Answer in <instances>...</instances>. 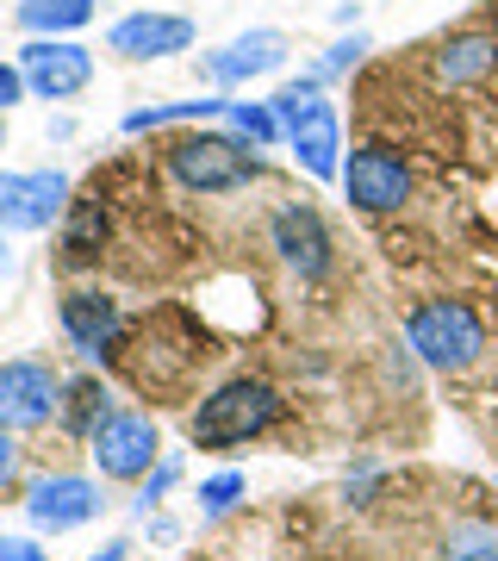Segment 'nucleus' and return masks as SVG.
<instances>
[{"instance_id": "1", "label": "nucleus", "mask_w": 498, "mask_h": 561, "mask_svg": "<svg viewBox=\"0 0 498 561\" xmlns=\"http://www.w3.org/2000/svg\"><path fill=\"white\" fill-rule=\"evenodd\" d=\"M280 419V400L268 381H231L194 412V443L199 449H224V443H250Z\"/></svg>"}, {"instance_id": "2", "label": "nucleus", "mask_w": 498, "mask_h": 561, "mask_svg": "<svg viewBox=\"0 0 498 561\" xmlns=\"http://www.w3.org/2000/svg\"><path fill=\"white\" fill-rule=\"evenodd\" d=\"M412 350L430 368H467L486 350V331H479V319L461 300H430L412 312Z\"/></svg>"}, {"instance_id": "3", "label": "nucleus", "mask_w": 498, "mask_h": 561, "mask_svg": "<svg viewBox=\"0 0 498 561\" xmlns=\"http://www.w3.org/2000/svg\"><path fill=\"white\" fill-rule=\"evenodd\" d=\"M69 206V175L57 169H0V231H44Z\"/></svg>"}, {"instance_id": "4", "label": "nucleus", "mask_w": 498, "mask_h": 561, "mask_svg": "<svg viewBox=\"0 0 498 561\" xmlns=\"http://www.w3.org/2000/svg\"><path fill=\"white\" fill-rule=\"evenodd\" d=\"M175 175L199 194H231V187H250L256 181V157L231 138H181L175 144Z\"/></svg>"}, {"instance_id": "5", "label": "nucleus", "mask_w": 498, "mask_h": 561, "mask_svg": "<svg viewBox=\"0 0 498 561\" xmlns=\"http://www.w3.org/2000/svg\"><path fill=\"white\" fill-rule=\"evenodd\" d=\"M20 76H25L32 94H44V101H69V94H81V88L94 81V57L69 38H32L20 50Z\"/></svg>"}, {"instance_id": "6", "label": "nucleus", "mask_w": 498, "mask_h": 561, "mask_svg": "<svg viewBox=\"0 0 498 561\" xmlns=\"http://www.w3.org/2000/svg\"><path fill=\"white\" fill-rule=\"evenodd\" d=\"M57 375L44 362H0V424L7 431H38L57 412Z\"/></svg>"}, {"instance_id": "7", "label": "nucleus", "mask_w": 498, "mask_h": 561, "mask_svg": "<svg viewBox=\"0 0 498 561\" xmlns=\"http://www.w3.org/2000/svg\"><path fill=\"white\" fill-rule=\"evenodd\" d=\"M343 187H349V201H356L361 213H393V206L412 201V169H405L386 144H368V150L349 157Z\"/></svg>"}, {"instance_id": "8", "label": "nucleus", "mask_w": 498, "mask_h": 561, "mask_svg": "<svg viewBox=\"0 0 498 561\" xmlns=\"http://www.w3.org/2000/svg\"><path fill=\"white\" fill-rule=\"evenodd\" d=\"M94 461H100V474H113V481L143 474V468L157 461V424L143 419V412H113V419H100Z\"/></svg>"}, {"instance_id": "9", "label": "nucleus", "mask_w": 498, "mask_h": 561, "mask_svg": "<svg viewBox=\"0 0 498 561\" xmlns=\"http://www.w3.org/2000/svg\"><path fill=\"white\" fill-rule=\"evenodd\" d=\"M25 512H32V524L38 530H76V524H88L100 512V486L81 481V474H44V481H32V493H25Z\"/></svg>"}, {"instance_id": "10", "label": "nucleus", "mask_w": 498, "mask_h": 561, "mask_svg": "<svg viewBox=\"0 0 498 561\" xmlns=\"http://www.w3.org/2000/svg\"><path fill=\"white\" fill-rule=\"evenodd\" d=\"M275 250L287 268H299L305 280H319L324 268H331V231H324V219L312 213V206H287L275 219Z\"/></svg>"}, {"instance_id": "11", "label": "nucleus", "mask_w": 498, "mask_h": 561, "mask_svg": "<svg viewBox=\"0 0 498 561\" xmlns=\"http://www.w3.org/2000/svg\"><path fill=\"white\" fill-rule=\"evenodd\" d=\"M113 50L119 57H175L194 44V20H181V13H131V20L113 25Z\"/></svg>"}, {"instance_id": "12", "label": "nucleus", "mask_w": 498, "mask_h": 561, "mask_svg": "<svg viewBox=\"0 0 498 561\" xmlns=\"http://www.w3.org/2000/svg\"><path fill=\"white\" fill-rule=\"evenodd\" d=\"M62 331L76 337L81 356H106V350L119 343L125 319H119V306L106 300V294H69V300H62Z\"/></svg>"}, {"instance_id": "13", "label": "nucleus", "mask_w": 498, "mask_h": 561, "mask_svg": "<svg viewBox=\"0 0 498 561\" xmlns=\"http://www.w3.org/2000/svg\"><path fill=\"white\" fill-rule=\"evenodd\" d=\"M280 62H287V38H280V32H243V38H231L224 50L206 57V76L212 81H250V76L280 69Z\"/></svg>"}, {"instance_id": "14", "label": "nucleus", "mask_w": 498, "mask_h": 561, "mask_svg": "<svg viewBox=\"0 0 498 561\" xmlns=\"http://www.w3.org/2000/svg\"><path fill=\"white\" fill-rule=\"evenodd\" d=\"M287 138H293V157L319 181L337 175V106L331 101H312L299 119H287Z\"/></svg>"}, {"instance_id": "15", "label": "nucleus", "mask_w": 498, "mask_h": 561, "mask_svg": "<svg viewBox=\"0 0 498 561\" xmlns=\"http://www.w3.org/2000/svg\"><path fill=\"white\" fill-rule=\"evenodd\" d=\"M493 62H498V44L486 38V32H461V38H449L437 50V81L461 88V81H479Z\"/></svg>"}, {"instance_id": "16", "label": "nucleus", "mask_w": 498, "mask_h": 561, "mask_svg": "<svg viewBox=\"0 0 498 561\" xmlns=\"http://www.w3.org/2000/svg\"><path fill=\"white\" fill-rule=\"evenodd\" d=\"M94 20V0H20V25L38 32V38H57V32H76V25Z\"/></svg>"}, {"instance_id": "17", "label": "nucleus", "mask_w": 498, "mask_h": 561, "mask_svg": "<svg viewBox=\"0 0 498 561\" xmlns=\"http://www.w3.org/2000/svg\"><path fill=\"white\" fill-rule=\"evenodd\" d=\"M224 113V101H175V106H138L125 131H162V125H181V119H212Z\"/></svg>"}, {"instance_id": "18", "label": "nucleus", "mask_w": 498, "mask_h": 561, "mask_svg": "<svg viewBox=\"0 0 498 561\" xmlns=\"http://www.w3.org/2000/svg\"><path fill=\"white\" fill-rule=\"evenodd\" d=\"M442 561H498V530L493 524H455L442 542Z\"/></svg>"}, {"instance_id": "19", "label": "nucleus", "mask_w": 498, "mask_h": 561, "mask_svg": "<svg viewBox=\"0 0 498 561\" xmlns=\"http://www.w3.org/2000/svg\"><path fill=\"white\" fill-rule=\"evenodd\" d=\"M69 400H76V405H69V424H76V431H100V412H106V393H100V387L94 381H81V387H69Z\"/></svg>"}, {"instance_id": "20", "label": "nucleus", "mask_w": 498, "mask_h": 561, "mask_svg": "<svg viewBox=\"0 0 498 561\" xmlns=\"http://www.w3.org/2000/svg\"><path fill=\"white\" fill-rule=\"evenodd\" d=\"M243 500V474H212V481L199 486V505L219 518V512H231V505Z\"/></svg>"}, {"instance_id": "21", "label": "nucleus", "mask_w": 498, "mask_h": 561, "mask_svg": "<svg viewBox=\"0 0 498 561\" xmlns=\"http://www.w3.org/2000/svg\"><path fill=\"white\" fill-rule=\"evenodd\" d=\"M224 113H231V125H238L243 138H256V144H268V138H275V113H268V106H256V101H250V106H224Z\"/></svg>"}, {"instance_id": "22", "label": "nucleus", "mask_w": 498, "mask_h": 561, "mask_svg": "<svg viewBox=\"0 0 498 561\" xmlns=\"http://www.w3.org/2000/svg\"><path fill=\"white\" fill-rule=\"evenodd\" d=\"M94 231H100V213H94V206H81L76 231H69V262H88V256H94V250H88V243H94Z\"/></svg>"}, {"instance_id": "23", "label": "nucleus", "mask_w": 498, "mask_h": 561, "mask_svg": "<svg viewBox=\"0 0 498 561\" xmlns=\"http://www.w3.org/2000/svg\"><path fill=\"white\" fill-rule=\"evenodd\" d=\"M175 474H181L175 461H169V468H157V481H150V486H143V493H138V512H150V505H157L162 493H169V486H175Z\"/></svg>"}, {"instance_id": "24", "label": "nucleus", "mask_w": 498, "mask_h": 561, "mask_svg": "<svg viewBox=\"0 0 498 561\" xmlns=\"http://www.w3.org/2000/svg\"><path fill=\"white\" fill-rule=\"evenodd\" d=\"M361 50H368V38H349V44H337V50L324 57V76H337V69H349V62H361Z\"/></svg>"}, {"instance_id": "25", "label": "nucleus", "mask_w": 498, "mask_h": 561, "mask_svg": "<svg viewBox=\"0 0 498 561\" xmlns=\"http://www.w3.org/2000/svg\"><path fill=\"white\" fill-rule=\"evenodd\" d=\"M0 561H50L38 549V542H25V537H0Z\"/></svg>"}, {"instance_id": "26", "label": "nucleus", "mask_w": 498, "mask_h": 561, "mask_svg": "<svg viewBox=\"0 0 498 561\" xmlns=\"http://www.w3.org/2000/svg\"><path fill=\"white\" fill-rule=\"evenodd\" d=\"M20 94H25V76L0 62V113H7V106H20Z\"/></svg>"}, {"instance_id": "27", "label": "nucleus", "mask_w": 498, "mask_h": 561, "mask_svg": "<svg viewBox=\"0 0 498 561\" xmlns=\"http://www.w3.org/2000/svg\"><path fill=\"white\" fill-rule=\"evenodd\" d=\"M13 461H20V456H13V443H7V424H0V486L13 481Z\"/></svg>"}, {"instance_id": "28", "label": "nucleus", "mask_w": 498, "mask_h": 561, "mask_svg": "<svg viewBox=\"0 0 498 561\" xmlns=\"http://www.w3.org/2000/svg\"><path fill=\"white\" fill-rule=\"evenodd\" d=\"M94 561H125V542H113V549H100Z\"/></svg>"}, {"instance_id": "29", "label": "nucleus", "mask_w": 498, "mask_h": 561, "mask_svg": "<svg viewBox=\"0 0 498 561\" xmlns=\"http://www.w3.org/2000/svg\"><path fill=\"white\" fill-rule=\"evenodd\" d=\"M0 268H7V243H0Z\"/></svg>"}]
</instances>
